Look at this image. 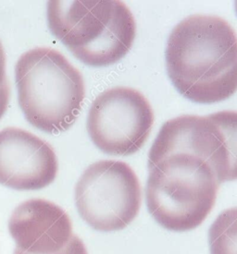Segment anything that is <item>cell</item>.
Here are the masks:
<instances>
[{
  "instance_id": "obj_5",
  "label": "cell",
  "mask_w": 237,
  "mask_h": 254,
  "mask_svg": "<svg viewBox=\"0 0 237 254\" xmlns=\"http://www.w3.org/2000/svg\"><path fill=\"white\" fill-rule=\"evenodd\" d=\"M154 112L134 88L114 87L96 96L89 109L86 128L93 143L105 154L128 156L148 140Z\"/></svg>"
},
{
  "instance_id": "obj_13",
  "label": "cell",
  "mask_w": 237,
  "mask_h": 254,
  "mask_svg": "<svg viewBox=\"0 0 237 254\" xmlns=\"http://www.w3.org/2000/svg\"><path fill=\"white\" fill-rule=\"evenodd\" d=\"M14 254H28L26 253H23L22 251L16 248ZM53 254H88L86 247L84 243L82 242L79 237L76 235H74L72 240L70 241L68 244L63 248L59 253H56Z\"/></svg>"
},
{
  "instance_id": "obj_2",
  "label": "cell",
  "mask_w": 237,
  "mask_h": 254,
  "mask_svg": "<svg viewBox=\"0 0 237 254\" xmlns=\"http://www.w3.org/2000/svg\"><path fill=\"white\" fill-rule=\"evenodd\" d=\"M15 82L20 108L34 127L59 134L78 119L85 97L83 77L58 50L36 47L22 54Z\"/></svg>"
},
{
  "instance_id": "obj_1",
  "label": "cell",
  "mask_w": 237,
  "mask_h": 254,
  "mask_svg": "<svg viewBox=\"0 0 237 254\" xmlns=\"http://www.w3.org/2000/svg\"><path fill=\"white\" fill-rule=\"evenodd\" d=\"M169 79L190 101L213 104L237 91V34L219 16L195 14L181 20L166 48Z\"/></svg>"
},
{
  "instance_id": "obj_14",
  "label": "cell",
  "mask_w": 237,
  "mask_h": 254,
  "mask_svg": "<svg viewBox=\"0 0 237 254\" xmlns=\"http://www.w3.org/2000/svg\"><path fill=\"white\" fill-rule=\"evenodd\" d=\"M10 97V87L8 80H6L1 86H0V120L6 113L8 103Z\"/></svg>"
},
{
  "instance_id": "obj_11",
  "label": "cell",
  "mask_w": 237,
  "mask_h": 254,
  "mask_svg": "<svg viewBox=\"0 0 237 254\" xmlns=\"http://www.w3.org/2000/svg\"><path fill=\"white\" fill-rule=\"evenodd\" d=\"M210 254H237V207L219 214L209 231Z\"/></svg>"
},
{
  "instance_id": "obj_16",
  "label": "cell",
  "mask_w": 237,
  "mask_h": 254,
  "mask_svg": "<svg viewBox=\"0 0 237 254\" xmlns=\"http://www.w3.org/2000/svg\"><path fill=\"white\" fill-rule=\"evenodd\" d=\"M235 8H236V11H237V1L235 3Z\"/></svg>"
},
{
  "instance_id": "obj_10",
  "label": "cell",
  "mask_w": 237,
  "mask_h": 254,
  "mask_svg": "<svg viewBox=\"0 0 237 254\" xmlns=\"http://www.w3.org/2000/svg\"><path fill=\"white\" fill-rule=\"evenodd\" d=\"M136 35L134 15L123 2L116 0L113 18L107 32L79 61L91 67L113 65L128 53L134 45Z\"/></svg>"
},
{
  "instance_id": "obj_15",
  "label": "cell",
  "mask_w": 237,
  "mask_h": 254,
  "mask_svg": "<svg viewBox=\"0 0 237 254\" xmlns=\"http://www.w3.org/2000/svg\"><path fill=\"white\" fill-rule=\"evenodd\" d=\"M6 76V54L0 41V86L7 80Z\"/></svg>"
},
{
  "instance_id": "obj_9",
  "label": "cell",
  "mask_w": 237,
  "mask_h": 254,
  "mask_svg": "<svg viewBox=\"0 0 237 254\" xmlns=\"http://www.w3.org/2000/svg\"><path fill=\"white\" fill-rule=\"evenodd\" d=\"M116 0H53L48 4L50 31L77 60L97 44L113 18Z\"/></svg>"
},
{
  "instance_id": "obj_12",
  "label": "cell",
  "mask_w": 237,
  "mask_h": 254,
  "mask_svg": "<svg viewBox=\"0 0 237 254\" xmlns=\"http://www.w3.org/2000/svg\"><path fill=\"white\" fill-rule=\"evenodd\" d=\"M209 118L220 127L226 141L230 162L227 181H237V111H220Z\"/></svg>"
},
{
  "instance_id": "obj_7",
  "label": "cell",
  "mask_w": 237,
  "mask_h": 254,
  "mask_svg": "<svg viewBox=\"0 0 237 254\" xmlns=\"http://www.w3.org/2000/svg\"><path fill=\"white\" fill-rule=\"evenodd\" d=\"M59 163L53 147L18 127L0 130V184L17 190H38L53 183Z\"/></svg>"
},
{
  "instance_id": "obj_4",
  "label": "cell",
  "mask_w": 237,
  "mask_h": 254,
  "mask_svg": "<svg viewBox=\"0 0 237 254\" xmlns=\"http://www.w3.org/2000/svg\"><path fill=\"white\" fill-rule=\"evenodd\" d=\"M75 203L81 219L96 231L122 230L136 219L141 208L139 179L124 162L97 161L77 182Z\"/></svg>"
},
{
  "instance_id": "obj_6",
  "label": "cell",
  "mask_w": 237,
  "mask_h": 254,
  "mask_svg": "<svg viewBox=\"0 0 237 254\" xmlns=\"http://www.w3.org/2000/svg\"><path fill=\"white\" fill-rule=\"evenodd\" d=\"M176 153L197 155L208 162L221 183L227 181L230 162L224 134L208 117L183 115L165 122L149 154V169Z\"/></svg>"
},
{
  "instance_id": "obj_8",
  "label": "cell",
  "mask_w": 237,
  "mask_h": 254,
  "mask_svg": "<svg viewBox=\"0 0 237 254\" xmlns=\"http://www.w3.org/2000/svg\"><path fill=\"white\" fill-rule=\"evenodd\" d=\"M8 231L17 248L28 254L59 253L74 237L69 214L44 199L20 203L9 218Z\"/></svg>"
},
{
  "instance_id": "obj_3",
  "label": "cell",
  "mask_w": 237,
  "mask_h": 254,
  "mask_svg": "<svg viewBox=\"0 0 237 254\" xmlns=\"http://www.w3.org/2000/svg\"><path fill=\"white\" fill-rule=\"evenodd\" d=\"M220 182L208 162L187 153L169 154L149 169L147 206L165 229L183 232L199 227L217 199Z\"/></svg>"
}]
</instances>
